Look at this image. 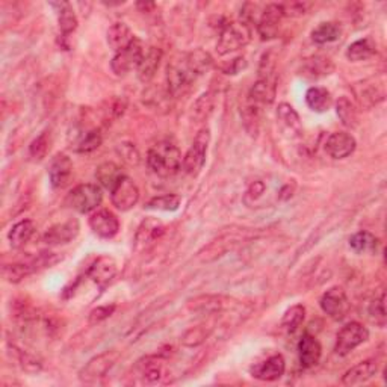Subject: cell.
<instances>
[{
	"label": "cell",
	"mask_w": 387,
	"mask_h": 387,
	"mask_svg": "<svg viewBox=\"0 0 387 387\" xmlns=\"http://www.w3.org/2000/svg\"><path fill=\"white\" fill-rule=\"evenodd\" d=\"M260 235L262 232L258 229H229L204 247L199 253V259L201 262H214L225 253L235 250L239 245L253 240Z\"/></svg>",
	"instance_id": "1"
},
{
	"label": "cell",
	"mask_w": 387,
	"mask_h": 387,
	"mask_svg": "<svg viewBox=\"0 0 387 387\" xmlns=\"http://www.w3.org/2000/svg\"><path fill=\"white\" fill-rule=\"evenodd\" d=\"M150 170L159 177H171L182 170L184 158L180 150L171 142H158L147 153Z\"/></svg>",
	"instance_id": "2"
},
{
	"label": "cell",
	"mask_w": 387,
	"mask_h": 387,
	"mask_svg": "<svg viewBox=\"0 0 387 387\" xmlns=\"http://www.w3.org/2000/svg\"><path fill=\"white\" fill-rule=\"evenodd\" d=\"M251 40L250 26L245 21H229L225 23L218 38L216 52L218 55H229L244 49Z\"/></svg>",
	"instance_id": "3"
},
{
	"label": "cell",
	"mask_w": 387,
	"mask_h": 387,
	"mask_svg": "<svg viewBox=\"0 0 387 387\" xmlns=\"http://www.w3.org/2000/svg\"><path fill=\"white\" fill-rule=\"evenodd\" d=\"M260 76L258 82L253 85L250 91V99L253 103H260V105H271L275 100V92H277V80H275V73H274V62L269 60L266 55L262 61L260 65Z\"/></svg>",
	"instance_id": "4"
},
{
	"label": "cell",
	"mask_w": 387,
	"mask_h": 387,
	"mask_svg": "<svg viewBox=\"0 0 387 387\" xmlns=\"http://www.w3.org/2000/svg\"><path fill=\"white\" fill-rule=\"evenodd\" d=\"M197 76L189 70L186 65L185 56L184 60H174L166 68V84H168V96L180 97L191 88L195 82Z\"/></svg>",
	"instance_id": "5"
},
{
	"label": "cell",
	"mask_w": 387,
	"mask_h": 387,
	"mask_svg": "<svg viewBox=\"0 0 387 387\" xmlns=\"http://www.w3.org/2000/svg\"><path fill=\"white\" fill-rule=\"evenodd\" d=\"M101 200H103L101 188L92 184H84L73 188L67 195V204L79 214H90V212L96 210Z\"/></svg>",
	"instance_id": "6"
},
{
	"label": "cell",
	"mask_w": 387,
	"mask_h": 387,
	"mask_svg": "<svg viewBox=\"0 0 387 387\" xmlns=\"http://www.w3.org/2000/svg\"><path fill=\"white\" fill-rule=\"evenodd\" d=\"M210 144V130L208 127H203L199 134H197L195 140L191 145V149L188 150V153L184 158V168L185 173L189 176H199L200 171L203 170L204 164H206V155L208 149Z\"/></svg>",
	"instance_id": "7"
},
{
	"label": "cell",
	"mask_w": 387,
	"mask_h": 387,
	"mask_svg": "<svg viewBox=\"0 0 387 387\" xmlns=\"http://www.w3.org/2000/svg\"><path fill=\"white\" fill-rule=\"evenodd\" d=\"M368 339L369 332L366 327L362 325L360 323H348L347 325H343L338 333L334 351L339 355H348Z\"/></svg>",
	"instance_id": "8"
},
{
	"label": "cell",
	"mask_w": 387,
	"mask_h": 387,
	"mask_svg": "<svg viewBox=\"0 0 387 387\" xmlns=\"http://www.w3.org/2000/svg\"><path fill=\"white\" fill-rule=\"evenodd\" d=\"M120 353L111 349V351H105L92 359L85 364L84 369L79 372V378L82 379L84 383H96L100 378L106 377V374L111 371L116 360H118Z\"/></svg>",
	"instance_id": "9"
},
{
	"label": "cell",
	"mask_w": 387,
	"mask_h": 387,
	"mask_svg": "<svg viewBox=\"0 0 387 387\" xmlns=\"http://www.w3.org/2000/svg\"><path fill=\"white\" fill-rule=\"evenodd\" d=\"M144 52L145 50L142 47V42L135 36V40L130 42L126 49L116 52L115 56L112 58L111 61L112 73H115L116 76H124L134 68H138V65H140L142 60Z\"/></svg>",
	"instance_id": "10"
},
{
	"label": "cell",
	"mask_w": 387,
	"mask_h": 387,
	"mask_svg": "<svg viewBox=\"0 0 387 387\" xmlns=\"http://www.w3.org/2000/svg\"><path fill=\"white\" fill-rule=\"evenodd\" d=\"M165 225L162 221H159L158 218H145L140 224L134 240V248L136 253H144L150 250L158 240L164 236Z\"/></svg>",
	"instance_id": "11"
},
{
	"label": "cell",
	"mask_w": 387,
	"mask_h": 387,
	"mask_svg": "<svg viewBox=\"0 0 387 387\" xmlns=\"http://www.w3.org/2000/svg\"><path fill=\"white\" fill-rule=\"evenodd\" d=\"M319 305L325 315L334 321L345 319L349 312V301L345 290L339 286L328 289L325 294L321 297Z\"/></svg>",
	"instance_id": "12"
},
{
	"label": "cell",
	"mask_w": 387,
	"mask_h": 387,
	"mask_svg": "<svg viewBox=\"0 0 387 387\" xmlns=\"http://www.w3.org/2000/svg\"><path fill=\"white\" fill-rule=\"evenodd\" d=\"M111 200L118 210H130L140 200V189L132 179L124 176L111 191Z\"/></svg>",
	"instance_id": "13"
},
{
	"label": "cell",
	"mask_w": 387,
	"mask_h": 387,
	"mask_svg": "<svg viewBox=\"0 0 387 387\" xmlns=\"http://www.w3.org/2000/svg\"><path fill=\"white\" fill-rule=\"evenodd\" d=\"M284 17L283 5H266L258 20V32L262 40H273L279 34L280 21Z\"/></svg>",
	"instance_id": "14"
},
{
	"label": "cell",
	"mask_w": 387,
	"mask_h": 387,
	"mask_svg": "<svg viewBox=\"0 0 387 387\" xmlns=\"http://www.w3.org/2000/svg\"><path fill=\"white\" fill-rule=\"evenodd\" d=\"M90 227L97 236L103 239L114 238L120 230V221L114 212L100 209L90 216Z\"/></svg>",
	"instance_id": "15"
},
{
	"label": "cell",
	"mask_w": 387,
	"mask_h": 387,
	"mask_svg": "<svg viewBox=\"0 0 387 387\" xmlns=\"http://www.w3.org/2000/svg\"><path fill=\"white\" fill-rule=\"evenodd\" d=\"M138 377L144 384H158L165 377V362L158 355H147L136 363Z\"/></svg>",
	"instance_id": "16"
},
{
	"label": "cell",
	"mask_w": 387,
	"mask_h": 387,
	"mask_svg": "<svg viewBox=\"0 0 387 387\" xmlns=\"http://www.w3.org/2000/svg\"><path fill=\"white\" fill-rule=\"evenodd\" d=\"M355 138L347 132H334L325 142L327 155L333 159H345L355 150Z\"/></svg>",
	"instance_id": "17"
},
{
	"label": "cell",
	"mask_w": 387,
	"mask_h": 387,
	"mask_svg": "<svg viewBox=\"0 0 387 387\" xmlns=\"http://www.w3.org/2000/svg\"><path fill=\"white\" fill-rule=\"evenodd\" d=\"M232 305V299L224 295H201L189 301V309L201 315H216Z\"/></svg>",
	"instance_id": "18"
},
{
	"label": "cell",
	"mask_w": 387,
	"mask_h": 387,
	"mask_svg": "<svg viewBox=\"0 0 387 387\" xmlns=\"http://www.w3.org/2000/svg\"><path fill=\"white\" fill-rule=\"evenodd\" d=\"M321 355H323V347H321L315 336L308 333L303 334V338L298 342V357L301 366L305 369L316 366L321 360Z\"/></svg>",
	"instance_id": "19"
},
{
	"label": "cell",
	"mask_w": 387,
	"mask_h": 387,
	"mask_svg": "<svg viewBox=\"0 0 387 387\" xmlns=\"http://www.w3.org/2000/svg\"><path fill=\"white\" fill-rule=\"evenodd\" d=\"M286 371V362H284L282 354L271 355L265 362H262L251 369L254 378L262 379V382H275L280 379Z\"/></svg>",
	"instance_id": "20"
},
{
	"label": "cell",
	"mask_w": 387,
	"mask_h": 387,
	"mask_svg": "<svg viewBox=\"0 0 387 387\" xmlns=\"http://www.w3.org/2000/svg\"><path fill=\"white\" fill-rule=\"evenodd\" d=\"M79 223L76 220L55 224L45 233L42 240H45L47 245L68 244L79 235Z\"/></svg>",
	"instance_id": "21"
},
{
	"label": "cell",
	"mask_w": 387,
	"mask_h": 387,
	"mask_svg": "<svg viewBox=\"0 0 387 387\" xmlns=\"http://www.w3.org/2000/svg\"><path fill=\"white\" fill-rule=\"evenodd\" d=\"M73 176V162L67 155H56L49 166V179L53 188L68 185Z\"/></svg>",
	"instance_id": "22"
},
{
	"label": "cell",
	"mask_w": 387,
	"mask_h": 387,
	"mask_svg": "<svg viewBox=\"0 0 387 387\" xmlns=\"http://www.w3.org/2000/svg\"><path fill=\"white\" fill-rule=\"evenodd\" d=\"M90 279L97 283L100 288H105L116 275V262L111 255H100L88 269Z\"/></svg>",
	"instance_id": "23"
},
{
	"label": "cell",
	"mask_w": 387,
	"mask_h": 387,
	"mask_svg": "<svg viewBox=\"0 0 387 387\" xmlns=\"http://www.w3.org/2000/svg\"><path fill=\"white\" fill-rule=\"evenodd\" d=\"M378 372V364L375 360H364L355 364L351 369H348L342 377L343 386H359L368 383L374 378Z\"/></svg>",
	"instance_id": "24"
},
{
	"label": "cell",
	"mask_w": 387,
	"mask_h": 387,
	"mask_svg": "<svg viewBox=\"0 0 387 387\" xmlns=\"http://www.w3.org/2000/svg\"><path fill=\"white\" fill-rule=\"evenodd\" d=\"M160 61H162V50L158 47H149L144 52L142 60L136 68L138 79H140L144 84L150 82V80L156 75Z\"/></svg>",
	"instance_id": "25"
},
{
	"label": "cell",
	"mask_w": 387,
	"mask_h": 387,
	"mask_svg": "<svg viewBox=\"0 0 387 387\" xmlns=\"http://www.w3.org/2000/svg\"><path fill=\"white\" fill-rule=\"evenodd\" d=\"M355 94L357 99H359L360 105L364 108H372L375 106L379 101H383L384 99V90H383V84H375L374 80H364L363 84H360V86L355 88Z\"/></svg>",
	"instance_id": "26"
},
{
	"label": "cell",
	"mask_w": 387,
	"mask_h": 387,
	"mask_svg": "<svg viewBox=\"0 0 387 387\" xmlns=\"http://www.w3.org/2000/svg\"><path fill=\"white\" fill-rule=\"evenodd\" d=\"M305 103L315 112H327L333 106L332 92L323 86H312L305 92Z\"/></svg>",
	"instance_id": "27"
},
{
	"label": "cell",
	"mask_w": 387,
	"mask_h": 387,
	"mask_svg": "<svg viewBox=\"0 0 387 387\" xmlns=\"http://www.w3.org/2000/svg\"><path fill=\"white\" fill-rule=\"evenodd\" d=\"M186 65L189 67L197 77H200L203 75H206L210 68L214 67V58L210 56L209 52L203 49H195L192 52H189L185 55Z\"/></svg>",
	"instance_id": "28"
},
{
	"label": "cell",
	"mask_w": 387,
	"mask_h": 387,
	"mask_svg": "<svg viewBox=\"0 0 387 387\" xmlns=\"http://www.w3.org/2000/svg\"><path fill=\"white\" fill-rule=\"evenodd\" d=\"M135 40V35L130 31V27L124 23H114L108 31V45L112 50L120 52L126 49L130 42Z\"/></svg>",
	"instance_id": "29"
},
{
	"label": "cell",
	"mask_w": 387,
	"mask_h": 387,
	"mask_svg": "<svg viewBox=\"0 0 387 387\" xmlns=\"http://www.w3.org/2000/svg\"><path fill=\"white\" fill-rule=\"evenodd\" d=\"M334 70L333 62L324 56H312L303 62V76L319 79L332 75Z\"/></svg>",
	"instance_id": "30"
},
{
	"label": "cell",
	"mask_w": 387,
	"mask_h": 387,
	"mask_svg": "<svg viewBox=\"0 0 387 387\" xmlns=\"http://www.w3.org/2000/svg\"><path fill=\"white\" fill-rule=\"evenodd\" d=\"M277 120L280 121L283 129L286 130V132H289L292 136H299L303 134L301 120H299L295 109L290 105L288 103L279 105V109H277Z\"/></svg>",
	"instance_id": "31"
},
{
	"label": "cell",
	"mask_w": 387,
	"mask_h": 387,
	"mask_svg": "<svg viewBox=\"0 0 387 387\" xmlns=\"http://www.w3.org/2000/svg\"><path fill=\"white\" fill-rule=\"evenodd\" d=\"M52 6L56 11L58 16V23H60V29L64 35H70L71 32L76 31L77 27V17L75 14V10L68 2H56L52 3Z\"/></svg>",
	"instance_id": "32"
},
{
	"label": "cell",
	"mask_w": 387,
	"mask_h": 387,
	"mask_svg": "<svg viewBox=\"0 0 387 387\" xmlns=\"http://www.w3.org/2000/svg\"><path fill=\"white\" fill-rule=\"evenodd\" d=\"M377 52V45L372 38H362L354 41L347 49V58L351 62L366 61L372 58Z\"/></svg>",
	"instance_id": "33"
},
{
	"label": "cell",
	"mask_w": 387,
	"mask_h": 387,
	"mask_svg": "<svg viewBox=\"0 0 387 387\" xmlns=\"http://www.w3.org/2000/svg\"><path fill=\"white\" fill-rule=\"evenodd\" d=\"M96 177L101 186L105 189H109V191H112L116 184L124 177V174L121 171V168L116 164L105 162L97 168Z\"/></svg>",
	"instance_id": "34"
},
{
	"label": "cell",
	"mask_w": 387,
	"mask_h": 387,
	"mask_svg": "<svg viewBox=\"0 0 387 387\" xmlns=\"http://www.w3.org/2000/svg\"><path fill=\"white\" fill-rule=\"evenodd\" d=\"M35 233V224L31 220H23L18 221L17 224L12 225L10 230V244L12 248H21L25 247Z\"/></svg>",
	"instance_id": "35"
},
{
	"label": "cell",
	"mask_w": 387,
	"mask_h": 387,
	"mask_svg": "<svg viewBox=\"0 0 387 387\" xmlns=\"http://www.w3.org/2000/svg\"><path fill=\"white\" fill-rule=\"evenodd\" d=\"M342 35V27L336 21H325L321 23L318 27L313 29L312 32V40L316 45H327V42H333L339 40Z\"/></svg>",
	"instance_id": "36"
},
{
	"label": "cell",
	"mask_w": 387,
	"mask_h": 387,
	"mask_svg": "<svg viewBox=\"0 0 387 387\" xmlns=\"http://www.w3.org/2000/svg\"><path fill=\"white\" fill-rule=\"evenodd\" d=\"M214 109H215V94L210 91L201 94L192 105V111H191L192 120H195L197 123L206 121L212 115V112H214Z\"/></svg>",
	"instance_id": "37"
},
{
	"label": "cell",
	"mask_w": 387,
	"mask_h": 387,
	"mask_svg": "<svg viewBox=\"0 0 387 387\" xmlns=\"http://www.w3.org/2000/svg\"><path fill=\"white\" fill-rule=\"evenodd\" d=\"M349 247L355 253H372L377 250L378 239L372 233L360 230L349 238Z\"/></svg>",
	"instance_id": "38"
},
{
	"label": "cell",
	"mask_w": 387,
	"mask_h": 387,
	"mask_svg": "<svg viewBox=\"0 0 387 387\" xmlns=\"http://www.w3.org/2000/svg\"><path fill=\"white\" fill-rule=\"evenodd\" d=\"M36 271L32 262H21V264H11L3 266V279L10 283H20L27 275Z\"/></svg>",
	"instance_id": "39"
},
{
	"label": "cell",
	"mask_w": 387,
	"mask_h": 387,
	"mask_svg": "<svg viewBox=\"0 0 387 387\" xmlns=\"http://www.w3.org/2000/svg\"><path fill=\"white\" fill-rule=\"evenodd\" d=\"M336 112H338V116L340 118L343 126L347 127H354L357 124V120H359V115H357V109L354 103L345 96L336 101Z\"/></svg>",
	"instance_id": "40"
},
{
	"label": "cell",
	"mask_w": 387,
	"mask_h": 387,
	"mask_svg": "<svg viewBox=\"0 0 387 387\" xmlns=\"http://www.w3.org/2000/svg\"><path fill=\"white\" fill-rule=\"evenodd\" d=\"M10 348H11V354L14 355V359L18 362V364L23 371L29 372V374H36V372H40L42 369L41 360L36 359L34 354L23 351V349L17 348L16 345H11Z\"/></svg>",
	"instance_id": "41"
},
{
	"label": "cell",
	"mask_w": 387,
	"mask_h": 387,
	"mask_svg": "<svg viewBox=\"0 0 387 387\" xmlns=\"http://www.w3.org/2000/svg\"><path fill=\"white\" fill-rule=\"evenodd\" d=\"M305 316V309L301 304H295L289 308L282 318V327L289 333H294L297 328L303 324Z\"/></svg>",
	"instance_id": "42"
},
{
	"label": "cell",
	"mask_w": 387,
	"mask_h": 387,
	"mask_svg": "<svg viewBox=\"0 0 387 387\" xmlns=\"http://www.w3.org/2000/svg\"><path fill=\"white\" fill-rule=\"evenodd\" d=\"M209 333H210L209 328H206L204 325H197V327L189 328V330H186L184 334H182L180 342L184 347L197 348L209 338Z\"/></svg>",
	"instance_id": "43"
},
{
	"label": "cell",
	"mask_w": 387,
	"mask_h": 387,
	"mask_svg": "<svg viewBox=\"0 0 387 387\" xmlns=\"http://www.w3.org/2000/svg\"><path fill=\"white\" fill-rule=\"evenodd\" d=\"M182 203V199L179 195L174 194H166V195H160V197H155L151 199L145 208L147 209H153V210H165V212H173L177 210Z\"/></svg>",
	"instance_id": "44"
},
{
	"label": "cell",
	"mask_w": 387,
	"mask_h": 387,
	"mask_svg": "<svg viewBox=\"0 0 387 387\" xmlns=\"http://www.w3.org/2000/svg\"><path fill=\"white\" fill-rule=\"evenodd\" d=\"M368 315L371 318L372 323L378 327H384L386 325V294L383 292L382 295L378 298L372 299V303L369 304L368 308Z\"/></svg>",
	"instance_id": "45"
},
{
	"label": "cell",
	"mask_w": 387,
	"mask_h": 387,
	"mask_svg": "<svg viewBox=\"0 0 387 387\" xmlns=\"http://www.w3.org/2000/svg\"><path fill=\"white\" fill-rule=\"evenodd\" d=\"M240 115H242V121H244V126L245 130L251 136L258 135V130H259V111L258 108L253 105H247L242 108V111H240Z\"/></svg>",
	"instance_id": "46"
},
{
	"label": "cell",
	"mask_w": 387,
	"mask_h": 387,
	"mask_svg": "<svg viewBox=\"0 0 387 387\" xmlns=\"http://www.w3.org/2000/svg\"><path fill=\"white\" fill-rule=\"evenodd\" d=\"M49 149H50V138L49 134L45 132L32 141L31 147H29V155H31V158H34L35 160H41L46 158Z\"/></svg>",
	"instance_id": "47"
},
{
	"label": "cell",
	"mask_w": 387,
	"mask_h": 387,
	"mask_svg": "<svg viewBox=\"0 0 387 387\" xmlns=\"http://www.w3.org/2000/svg\"><path fill=\"white\" fill-rule=\"evenodd\" d=\"M101 141H103V138H101L100 130H90V132L84 136V140L79 142L77 151L79 153H91V151L97 150L100 147Z\"/></svg>",
	"instance_id": "48"
},
{
	"label": "cell",
	"mask_w": 387,
	"mask_h": 387,
	"mask_svg": "<svg viewBox=\"0 0 387 387\" xmlns=\"http://www.w3.org/2000/svg\"><path fill=\"white\" fill-rule=\"evenodd\" d=\"M115 309H116L115 304H111V305H100V308L91 310L90 316H88V323H90L91 325L100 324L101 321H105V319H108L109 316H112V313L115 312Z\"/></svg>",
	"instance_id": "49"
},
{
	"label": "cell",
	"mask_w": 387,
	"mask_h": 387,
	"mask_svg": "<svg viewBox=\"0 0 387 387\" xmlns=\"http://www.w3.org/2000/svg\"><path fill=\"white\" fill-rule=\"evenodd\" d=\"M245 60L244 58H236L235 61H232V65H229V67H225L223 68L225 75H236V73H239L242 68H245Z\"/></svg>",
	"instance_id": "50"
},
{
	"label": "cell",
	"mask_w": 387,
	"mask_h": 387,
	"mask_svg": "<svg viewBox=\"0 0 387 387\" xmlns=\"http://www.w3.org/2000/svg\"><path fill=\"white\" fill-rule=\"evenodd\" d=\"M127 149H129V151H126V149H124L121 145L120 153H121V156L124 158V160H127L129 164H138V153H136L134 145L127 144Z\"/></svg>",
	"instance_id": "51"
}]
</instances>
